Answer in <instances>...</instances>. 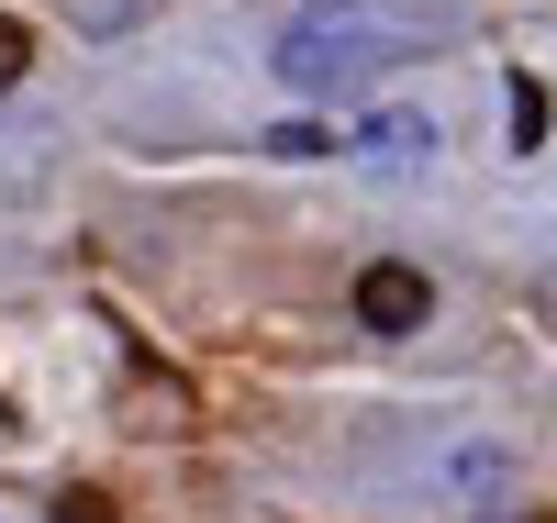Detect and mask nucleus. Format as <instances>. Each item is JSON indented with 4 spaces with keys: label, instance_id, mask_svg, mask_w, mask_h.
Wrapping results in <instances>:
<instances>
[{
    "label": "nucleus",
    "instance_id": "1",
    "mask_svg": "<svg viewBox=\"0 0 557 523\" xmlns=\"http://www.w3.org/2000/svg\"><path fill=\"white\" fill-rule=\"evenodd\" d=\"M424 45H457V12H424V0H312V12L278 34V78L290 89H346L391 57H424Z\"/></svg>",
    "mask_w": 557,
    "mask_h": 523
},
{
    "label": "nucleus",
    "instance_id": "7",
    "mask_svg": "<svg viewBox=\"0 0 557 523\" xmlns=\"http://www.w3.org/2000/svg\"><path fill=\"white\" fill-rule=\"evenodd\" d=\"M57 523H112V490H57Z\"/></svg>",
    "mask_w": 557,
    "mask_h": 523
},
{
    "label": "nucleus",
    "instance_id": "5",
    "mask_svg": "<svg viewBox=\"0 0 557 523\" xmlns=\"http://www.w3.org/2000/svg\"><path fill=\"white\" fill-rule=\"evenodd\" d=\"M23 67H34V34H23L12 12H0V89H23Z\"/></svg>",
    "mask_w": 557,
    "mask_h": 523
},
{
    "label": "nucleus",
    "instance_id": "4",
    "mask_svg": "<svg viewBox=\"0 0 557 523\" xmlns=\"http://www.w3.org/2000/svg\"><path fill=\"white\" fill-rule=\"evenodd\" d=\"M268 157H278V167H312V157H335V134H323V123H278Z\"/></svg>",
    "mask_w": 557,
    "mask_h": 523
},
{
    "label": "nucleus",
    "instance_id": "3",
    "mask_svg": "<svg viewBox=\"0 0 557 523\" xmlns=\"http://www.w3.org/2000/svg\"><path fill=\"white\" fill-rule=\"evenodd\" d=\"M346 157H357V167H380V178H401V167H424V157H435V123H424V112H368Z\"/></svg>",
    "mask_w": 557,
    "mask_h": 523
},
{
    "label": "nucleus",
    "instance_id": "6",
    "mask_svg": "<svg viewBox=\"0 0 557 523\" xmlns=\"http://www.w3.org/2000/svg\"><path fill=\"white\" fill-rule=\"evenodd\" d=\"M535 134H546V89H535V78H513V146H535Z\"/></svg>",
    "mask_w": 557,
    "mask_h": 523
},
{
    "label": "nucleus",
    "instance_id": "2",
    "mask_svg": "<svg viewBox=\"0 0 557 523\" xmlns=\"http://www.w3.org/2000/svg\"><path fill=\"white\" fill-rule=\"evenodd\" d=\"M424 312H435V290H424V267H368L357 278V323H368V335H424Z\"/></svg>",
    "mask_w": 557,
    "mask_h": 523
}]
</instances>
